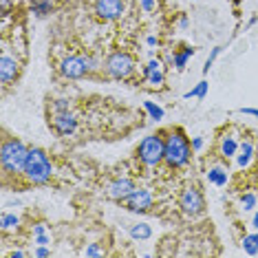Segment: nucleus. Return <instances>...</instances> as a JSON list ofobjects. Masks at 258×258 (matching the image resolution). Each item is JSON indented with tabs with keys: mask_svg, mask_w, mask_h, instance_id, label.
I'll return each mask as SVG.
<instances>
[{
	"mask_svg": "<svg viewBox=\"0 0 258 258\" xmlns=\"http://www.w3.org/2000/svg\"><path fill=\"white\" fill-rule=\"evenodd\" d=\"M192 157V142L185 137V133L177 128V131H170L163 137V163L172 170H179L187 166Z\"/></svg>",
	"mask_w": 258,
	"mask_h": 258,
	"instance_id": "f257e3e1",
	"label": "nucleus"
},
{
	"mask_svg": "<svg viewBox=\"0 0 258 258\" xmlns=\"http://www.w3.org/2000/svg\"><path fill=\"white\" fill-rule=\"evenodd\" d=\"M29 157V148L20 139L7 137L0 148V166L5 174H22L25 172V163Z\"/></svg>",
	"mask_w": 258,
	"mask_h": 258,
	"instance_id": "f03ea898",
	"label": "nucleus"
},
{
	"mask_svg": "<svg viewBox=\"0 0 258 258\" xmlns=\"http://www.w3.org/2000/svg\"><path fill=\"white\" fill-rule=\"evenodd\" d=\"M25 179L33 185H44L53 174V163L42 148H29V157L25 163Z\"/></svg>",
	"mask_w": 258,
	"mask_h": 258,
	"instance_id": "7ed1b4c3",
	"label": "nucleus"
},
{
	"mask_svg": "<svg viewBox=\"0 0 258 258\" xmlns=\"http://www.w3.org/2000/svg\"><path fill=\"white\" fill-rule=\"evenodd\" d=\"M137 157L148 168L163 163V135H146L137 146Z\"/></svg>",
	"mask_w": 258,
	"mask_h": 258,
	"instance_id": "20e7f679",
	"label": "nucleus"
},
{
	"mask_svg": "<svg viewBox=\"0 0 258 258\" xmlns=\"http://www.w3.org/2000/svg\"><path fill=\"white\" fill-rule=\"evenodd\" d=\"M104 71L113 80H128L135 73V60L126 51H115L104 62Z\"/></svg>",
	"mask_w": 258,
	"mask_h": 258,
	"instance_id": "39448f33",
	"label": "nucleus"
},
{
	"mask_svg": "<svg viewBox=\"0 0 258 258\" xmlns=\"http://www.w3.org/2000/svg\"><path fill=\"white\" fill-rule=\"evenodd\" d=\"M179 208L183 210L185 216H199L205 210V201H203L201 190L195 185L183 187V190H181V197H179Z\"/></svg>",
	"mask_w": 258,
	"mask_h": 258,
	"instance_id": "423d86ee",
	"label": "nucleus"
},
{
	"mask_svg": "<svg viewBox=\"0 0 258 258\" xmlns=\"http://www.w3.org/2000/svg\"><path fill=\"white\" fill-rule=\"evenodd\" d=\"M124 205H126L128 212L142 214V212H148L152 205H155V197H152V192L146 190V187H135L131 195L126 197Z\"/></svg>",
	"mask_w": 258,
	"mask_h": 258,
	"instance_id": "0eeeda50",
	"label": "nucleus"
},
{
	"mask_svg": "<svg viewBox=\"0 0 258 258\" xmlns=\"http://www.w3.org/2000/svg\"><path fill=\"white\" fill-rule=\"evenodd\" d=\"M60 73L64 75V78H69V80H82L86 73H91L89 60H86V57H82V55L64 57L62 64H60Z\"/></svg>",
	"mask_w": 258,
	"mask_h": 258,
	"instance_id": "6e6552de",
	"label": "nucleus"
},
{
	"mask_svg": "<svg viewBox=\"0 0 258 258\" xmlns=\"http://www.w3.org/2000/svg\"><path fill=\"white\" fill-rule=\"evenodd\" d=\"M135 187H137V185H135V181H133V179L119 177V179H115V181H110V183H108L106 195H108V199H113V201L124 203V201H126V197L131 195Z\"/></svg>",
	"mask_w": 258,
	"mask_h": 258,
	"instance_id": "1a4fd4ad",
	"label": "nucleus"
},
{
	"mask_svg": "<svg viewBox=\"0 0 258 258\" xmlns=\"http://www.w3.org/2000/svg\"><path fill=\"white\" fill-rule=\"evenodd\" d=\"M95 14L102 20H117L124 14V0H97Z\"/></svg>",
	"mask_w": 258,
	"mask_h": 258,
	"instance_id": "9d476101",
	"label": "nucleus"
},
{
	"mask_svg": "<svg viewBox=\"0 0 258 258\" xmlns=\"http://www.w3.org/2000/svg\"><path fill=\"white\" fill-rule=\"evenodd\" d=\"M53 131L60 135V137H69V135H73L78 131V119H75V115L71 110L53 115Z\"/></svg>",
	"mask_w": 258,
	"mask_h": 258,
	"instance_id": "9b49d317",
	"label": "nucleus"
},
{
	"mask_svg": "<svg viewBox=\"0 0 258 258\" xmlns=\"http://www.w3.org/2000/svg\"><path fill=\"white\" fill-rule=\"evenodd\" d=\"M18 71H20V64L16 57H11L9 53H3L0 57V82L5 86H9L11 82L18 78Z\"/></svg>",
	"mask_w": 258,
	"mask_h": 258,
	"instance_id": "f8f14e48",
	"label": "nucleus"
},
{
	"mask_svg": "<svg viewBox=\"0 0 258 258\" xmlns=\"http://www.w3.org/2000/svg\"><path fill=\"white\" fill-rule=\"evenodd\" d=\"M238 150H240L238 139L234 137V135H223L219 142V155L223 159H234V157L238 155Z\"/></svg>",
	"mask_w": 258,
	"mask_h": 258,
	"instance_id": "ddd939ff",
	"label": "nucleus"
},
{
	"mask_svg": "<svg viewBox=\"0 0 258 258\" xmlns=\"http://www.w3.org/2000/svg\"><path fill=\"white\" fill-rule=\"evenodd\" d=\"M144 75H146V80H148V84L152 86H161L163 84V71H161V62L159 60H152L144 67Z\"/></svg>",
	"mask_w": 258,
	"mask_h": 258,
	"instance_id": "4468645a",
	"label": "nucleus"
},
{
	"mask_svg": "<svg viewBox=\"0 0 258 258\" xmlns=\"http://www.w3.org/2000/svg\"><path fill=\"white\" fill-rule=\"evenodd\" d=\"M254 155H256L254 144H251V142H243V144H240L238 155L234 157V159H236V168H240V170L249 168V163H251V159H254Z\"/></svg>",
	"mask_w": 258,
	"mask_h": 258,
	"instance_id": "2eb2a0df",
	"label": "nucleus"
},
{
	"mask_svg": "<svg viewBox=\"0 0 258 258\" xmlns=\"http://www.w3.org/2000/svg\"><path fill=\"white\" fill-rule=\"evenodd\" d=\"M205 177H208L210 183H214L216 187H223V185H227V181H230V172H227V168H223V166H210L208 172H205Z\"/></svg>",
	"mask_w": 258,
	"mask_h": 258,
	"instance_id": "dca6fc26",
	"label": "nucleus"
},
{
	"mask_svg": "<svg viewBox=\"0 0 258 258\" xmlns=\"http://www.w3.org/2000/svg\"><path fill=\"white\" fill-rule=\"evenodd\" d=\"M128 234H131L133 240H148L152 238V227L148 223H133V225H128Z\"/></svg>",
	"mask_w": 258,
	"mask_h": 258,
	"instance_id": "f3484780",
	"label": "nucleus"
},
{
	"mask_svg": "<svg viewBox=\"0 0 258 258\" xmlns=\"http://www.w3.org/2000/svg\"><path fill=\"white\" fill-rule=\"evenodd\" d=\"M0 227H3V232H14L20 227V216L16 212H3L0 216Z\"/></svg>",
	"mask_w": 258,
	"mask_h": 258,
	"instance_id": "a211bd4d",
	"label": "nucleus"
},
{
	"mask_svg": "<svg viewBox=\"0 0 258 258\" xmlns=\"http://www.w3.org/2000/svg\"><path fill=\"white\" fill-rule=\"evenodd\" d=\"M195 55V49H190V46H183V51H179V53L172 55V64L177 71H183V69L187 67V60Z\"/></svg>",
	"mask_w": 258,
	"mask_h": 258,
	"instance_id": "6ab92c4d",
	"label": "nucleus"
},
{
	"mask_svg": "<svg viewBox=\"0 0 258 258\" xmlns=\"http://www.w3.org/2000/svg\"><path fill=\"white\" fill-rule=\"evenodd\" d=\"M31 9H33V14H36L38 18H44V16L51 14V9H53V0H33Z\"/></svg>",
	"mask_w": 258,
	"mask_h": 258,
	"instance_id": "aec40b11",
	"label": "nucleus"
},
{
	"mask_svg": "<svg viewBox=\"0 0 258 258\" xmlns=\"http://www.w3.org/2000/svg\"><path fill=\"white\" fill-rule=\"evenodd\" d=\"M243 249H245V254H249V256H256L258 254V230L254 234H247V236L243 238Z\"/></svg>",
	"mask_w": 258,
	"mask_h": 258,
	"instance_id": "412c9836",
	"label": "nucleus"
},
{
	"mask_svg": "<svg viewBox=\"0 0 258 258\" xmlns=\"http://www.w3.org/2000/svg\"><path fill=\"white\" fill-rule=\"evenodd\" d=\"M144 108H146V113L150 115L152 121H161L163 117H166V110H163L161 106H157L155 102H144Z\"/></svg>",
	"mask_w": 258,
	"mask_h": 258,
	"instance_id": "4be33fe9",
	"label": "nucleus"
},
{
	"mask_svg": "<svg viewBox=\"0 0 258 258\" xmlns=\"http://www.w3.org/2000/svg\"><path fill=\"white\" fill-rule=\"evenodd\" d=\"M240 208L245 210V212H251V210L258 208V197L254 192H245L243 197H240Z\"/></svg>",
	"mask_w": 258,
	"mask_h": 258,
	"instance_id": "5701e85b",
	"label": "nucleus"
},
{
	"mask_svg": "<svg viewBox=\"0 0 258 258\" xmlns=\"http://www.w3.org/2000/svg\"><path fill=\"white\" fill-rule=\"evenodd\" d=\"M208 89H210V84H208V82H205V80H201V82H199V84L195 86V89H192V91H187L183 97H185V99H190V97L203 99V97H205V93H208Z\"/></svg>",
	"mask_w": 258,
	"mask_h": 258,
	"instance_id": "b1692460",
	"label": "nucleus"
},
{
	"mask_svg": "<svg viewBox=\"0 0 258 258\" xmlns=\"http://www.w3.org/2000/svg\"><path fill=\"white\" fill-rule=\"evenodd\" d=\"M221 51H223V46H214L212 49V53L208 55V60H205V64H203V73H210V69H212V64L216 62V57L221 55Z\"/></svg>",
	"mask_w": 258,
	"mask_h": 258,
	"instance_id": "393cba45",
	"label": "nucleus"
},
{
	"mask_svg": "<svg viewBox=\"0 0 258 258\" xmlns=\"http://www.w3.org/2000/svg\"><path fill=\"white\" fill-rule=\"evenodd\" d=\"M53 110H55V113H67V110H71V102H69V99H64V97L55 99V102H53Z\"/></svg>",
	"mask_w": 258,
	"mask_h": 258,
	"instance_id": "a878e982",
	"label": "nucleus"
},
{
	"mask_svg": "<svg viewBox=\"0 0 258 258\" xmlns=\"http://www.w3.org/2000/svg\"><path fill=\"white\" fill-rule=\"evenodd\" d=\"M33 256H38V258H46V256H51V249L46 247V245H36V249H33Z\"/></svg>",
	"mask_w": 258,
	"mask_h": 258,
	"instance_id": "bb28decb",
	"label": "nucleus"
},
{
	"mask_svg": "<svg viewBox=\"0 0 258 258\" xmlns=\"http://www.w3.org/2000/svg\"><path fill=\"white\" fill-rule=\"evenodd\" d=\"M49 243H51L49 232L46 234H36V236H33V245H49Z\"/></svg>",
	"mask_w": 258,
	"mask_h": 258,
	"instance_id": "cd10ccee",
	"label": "nucleus"
},
{
	"mask_svg": "<svg viewBox=\"0 0 258 258\" xmlns=\"http://www.w3.org/2000/svg\"><path fill=\"white\" fill-rule=\"evenodd\" d=\"M84 254H86V256H104V251L99 249L95 243H91L89 247H86V251H84Z\"/></svg>",
	"mask_w": 258,
	"mask_h": 258,
	"instance_id": "c85d7f7f",
	"label": "nucleus"
},
{
	"mask_svg": "<svg viewBox=\"0 0 258 258\" xmlns=\"http://www.w3.org/2000/svg\"><path fill=\"white\" fill-rule=\"evenodd\" d=\"M238 113L245 115V117H254V119L258 121V108H249V106L245 108V106H243V108H238Z\"/></svg>",
	"mask_w": 258,
	"mask_h": 258,
	"instance_id": "c756f323",
	"label": "nucleus"
},
{
	"mask_svg": "<svg viewBox=\"0 0 258 258\" xmlns=\"http://www.w3.org/2000/svg\"><path fill=\"white\" fill-rule=\"evenodd\" d=\"M203 137H192V150L199 152V150H203Z\"/></svg>",
	"mask_w": 258,
	"mask_h": 258,
	"instance_id": "7c9ffc66",
	"label": "nucleus"
},
{
	"mask_svg": "<svg viewBox=\"0 0 258 258\" xmlns=\"http://www.w3.org/2000/svg\"><path fill=\"white\" fill-rule=\"evenodd\" d=\"M142 9L144 11H152L155 9V0H142Z\"/></svg>",
	"mask_w": 258,
	"mask_h": 258,
	"instance_id": "2f4dec72",
	"label": "nucleus"
},
{
	"mask_svg": "<svg viewBox=\"0 0 258 258\" xmlns=\"http://www.w3.org/2000/svg\"><path fill=\"white\" fill-rule=\"evenodd\" d=\"M86 60H89V69H91V71H97V69H99V60H97V57H86Z\"/></svg>",
	"mask_w": 258,
	"mask_h": 258,
	"instance_id": "473e14b6",
	"label": "nucleus"
},
{
	"mask_svg": "<svg viewBox=\"0 0 258 258\" xmlns=\"http://www.w3.org/2000/svg\"><path fill=\"white\" fill-rule=\"evenodd\" d=\"M36 234H46V225H44V223H38V225L33 227V236H36Z\"/></svg>",
	"mask_w": 258,
	"mask_h": 258,
	"instance_id": "72a5a7b5",
	"label": "nucleus"
},
{
	"mask_svg": "<svg viewBox=\"0 0 258 258\" xmlns=\"http://www.w3.org/2000/svg\"><path fill=\"white\" fill-rule=\"evenodd\" d=\"M254 230H258V208H256V212H254V216H251V223H249Z\"/></svg>",
	"mask_w": 258,
	"mask_h": 258,
	"instance_id": "f704fd0d",
	"label": "nucleus"
},
{
	"mask_svg": "<svg viewBox=\"0 0 258 258\" xmlns=\"http://www.w3.org/2000/svg\"><path fill=\"white\" fill-rule=\"evenodd\" d=\"M11 258H25V251H11Z\"/></svg>",
	"mask_w": 258,
	"mask_h": 258,
	"instance_id": "c9c22d12",
	"label": "nucleus"
},
{
	"mask_svg": "<svg viewBox=\"0 0 258 258\" xmlns=\"http://www.w3.org/2000/svg\"><path fill=\"white\" fill-rule=\"evenodd\" d=\"M146 42H148V46H155V44H157V38H155V36H148V40H146Z\"/></svg>",
	"mask_w": 258,
	"mask_h": 258,
	"instance_id": "e433bc0d",
	"label": "nucleus"
},
{
	"mask_svg": "<svg viewBox=\"0 0 258 258\" xmlns=\"http://www.w3.org/2000/svg\"><path fill=\"white\" fill-rule=\"evenodd\" d=\"M179 27L185 29V27H187V18H181V20H179Z\"/></svg>",
	"mask_w": 258,
	"mask_h": 258,
	"instance_id": "4c0bfd02",
	"label": "nucleus"
},
{
	"mask_svg": "<svg viewBox=\"0 0 258 258\" xmlns=\"http://www.w3.org/2000/svg\"><path fill=\"white\" fill-rule=\"evenodd\" d=\"M7 9H9V0H3V11L7 14Z\"/></svg>",
	"mask_w": 258,
	"mask_h": 258,
	"instance_id": "58836bf2",
	"label": "nucleus"
},
{
	"mask_svg": "<svg viewBox=\"0 0 258 258\" xmlns=\"http://www.w3.org/2000/svg\"><path fill=\"white\" fill-rule=\"evenodd\" d=\"M256 181H258V170H256Z\"/></svg>",
	"mask_w": 258,
	"mask_h": 258,
	"instance_id": "ea45409f",
	"label": "nucleus"
}]
</instances>
